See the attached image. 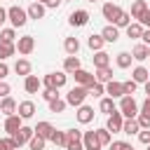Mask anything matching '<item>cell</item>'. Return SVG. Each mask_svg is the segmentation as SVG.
<instances>
[{
	"label": "cell",
	"instance_id": "91938a15",
	"mask_svg": "<svg viewBox=\"0 0 150 150\" xmlns=\"http://www.w3.org/2000/svg\"><path fill=\"white\" fill-rule=\"evenodd\" d=\"M148 59H150V47H148Z\"/></svg>",
	"mask_w": 150,
	"mask_h": 150
},
{
	"label": "cell",
	"instance_id": "ffe728a7",
	"mask_svg": "<svg viewBox=\"0 0 150 150\" xmlns=\"http://www.w3.org/2000/svg\"><path fill=\"white\" fill-rule=\"evenodd\" d=\"M138 131H141V127H138L136 117H124V122H122V134L134 136V134H138Z\"/></svg>",
	"mask_w": 150,
	"mask_h": 150
},
{
	"label": "cell",
	"instance_id": "30bf717a",
	"mask_svg": "<svg viewBox=\"0 0 150 150\" xmlns=\"http://www.w3.org/2000/svg\"><path fill=\"white\" fill-rule=\"evenodd\" d=\"M82 145H84V150H101L103 148L96 131H82Z\"/></svg>",
	"mask_w": 150,
	"mask_h": 150
},
{
	"label": "cell",
	"instance_id": "e575fe53",
	"mask_svg": "<svg viewBox=\"0 0 150 150\" xmlns=\"http://www.w3.org/2000/svg\"><path fill=\"white\" fill-rule=\"evenodd\" d=\"M49 141L54 143V145H66V131H59V129H54L52 134H49Z\"/></svg>",
	"mask_w": 150,
	"mask_h": 150
},
{
	"label": "cell",
	"instance_id": "11a10c76",
	"mask_svg": "<svg viewBox=\"0 0 150 150\" xmlns=\"http://www.w3.org/2000/svg\"><path fill=\"white\" fill-rule=\"evenodd\" d=\"M7 73H9L7 63H5V61H0V80H5V77H7Z\"/></svg>",
	"mask_w": 150,
	"mask_h": 150
},
{
	"label": "cell",
	"instance_id": "d6a6232c",
	"mask_svg": "<svg viewBox=\"0 0 150 150\" xmlns=\"http://www.w3.org/2000/svg\"><path fill=\"white\" fill-rule=\"evenodd\" d=\"M63 49H66V54H77L80 52V40L77 38H66L63 40Z\"/></svg>",
	"mask_w": 150,
	"mask_h": 150
},
{
	"label": "cell",
	"instance_id": "5b68a950",
	"mask_svg": "<svg viewBox=\"0 0 150 150\" xmlns=\"http://www.w3.org/2000/svg\"><path fill=\"white\" fill-rule=\"evenodd\" d=\"M14 45H16V52H19L21 56H28V54L35 49V38H33V35H23V38H19Z\"/></svg>",
	"mask_w": 150,
	"mask_h": 150
},
{
	"label": "cell",
	"instance_id": "4316f807",
	"mask_svg": "<svg viewBox=\"0 0 150 150\" xmlns=\"http://www.w3.org/2000/svg\"><path fill=\"white\" fill-rule=\"evenodd\" d=\"M96 82H101V84H105V82H110L112 80V68L110 66H105V68H96Z\"/></svg>",
	"mask_w": 150,
	"mask_h": 150
},
{
	"label": "cell",
	"instance_id": "f907efd6",
	"mask_svg": "<svg viewBox=\"0 0 150 150\" xmlns=\"http://www.w3.org/2000/svg\"><path fill=\"white\" fill-rule=\"evenodd\" d=\"M138 141H141L143 145H148V143H150V129H141V131H138Z\"/></svg>",
	"mask_w": 150,
	"mask_h": 150
},
{
	"label": "cell",
	"instance_id": "44dd1931",
	"mask_svg": "<svg viewBox=\"0 0 150 150\" xmlns=\"http://www.w3.org/2000/svg\"><path fill=\"white\" fill-rule=\"evenodd\" d=\"M0 112L7 117V115H14L16 112V101L12 98V96H5V98H0Z\"/></svg>",
	"mask_w": 150,
	"mask_h": 150
},
{
	"label": "cell",
	"instance_id": "9c48e42d",
	"mask_svg": "<svg viewBox=\"0 0 150 150\" xmlns=\"http://www.w3.org/2000/svg\"><path fill=\"white\" fill-rule=\"evenodd\" d=\"M33 134H35V129H33V127H23V124H21V129H19L16 134H12V138H14L16 148H21L23 143H28V141L33 138Z\"/></svg>",
	"mask_w": 150,
	"mask_h": 150
},
{
	"label": "cell",
	"instance_id": "d4e9b609",
	"mask_svg": "<svg viewBox=\"0 0 150 150\" xmlns=\"http://www.w3.org/2000/svg\"><path fill=\"white\" fill-rule=\"evenodd\" d=\"M131 56H134V61H138V63H143L145 59H148V45H136L134 49H131Z\"/></svg>",
	"mask_w": 150,
	"mask_h": 150
},
{
	"label": "cell",
	"instance_id": "4dcf8cb0",
	"mask_svg": "<svg viewBox=\"0 0 150 150\" xmlns=\"http://www.w3.org/2000/svg\"><path fill=\"white\" fill-rule=\"evenodd\" d=\"M33 129H35V134H38V136H42V138H49V134L54 131L52 122H38V124H35Z\"/></svg>",
	"mask_w": 150,
	"mask_h": 150
},
{
	"label": "cell",
	"instance_id": "ba28073f",
	"mask_svg": "<svg viewBox=\"0 0 150 150\" xmlns=\"http://www.w3.org/2000/svg\"><path fill=\"white\" fill-rule=\"evenodd\" d=\"M101 14H103V19H108L110 23H115V21H117V16L122 14V7H120V5H115V2H105V5L101 7Z\"/></svg>",
	"mask_w": 150,
	"mask_h": 150
},
{
	"label": "cell",
	"instance_id": "e0dca14e",
	"mask_svg": "<svg viewBox=\"0 0 150 150\" xmlns=\"http://www.w3.org/2000/svg\"><path fill=\"white\" fill-rule=\"evenodd\" d=\"M45 12H47V7H45V5L40 2V0L30 2V5H28V9H26L28 19H42V16H45Z\"/></svg>",
	"mask_w": 150,
	"mask_h": 150
},
{
	"label": "cell",
	"instance_id": "94428289",
	"mask_svg": "<svg viewBox=\"0 0 150 150\" xmlns=\"http://www.w3.org/2000/svg\"><path fill=\"white\" fill-rule=\"evenodd\" d=\"M87 2H96V0H87Z\"/></svg>",
	"mask_w": 150,
	"mask_h": 150
},
{
	"label": "cell",
	"instance_id": "c3c4849f",
	"mask_svg": "<svg viewBox=\"0 0 150 150\" xmlns=\"http://www.w3.org/2000/svg\"><path fill=\"white\" fill-rule=\"evenodd\" d=\"M56 96H59V89H42V98H45L47 103H49L52 98H56Z\"/></svg>",
	"mask_w": 150,
	"mask_h": 150
},
{
	"label": "cell",
	"instance_id": "603a6c76",
	"mask_svg": "<svg viewBox=\"0 0 150 150\" xmlns=\"http://www.w3.org/2000/svg\"><path fill=\"white\" fill-rule=\"evenodd\" d=\"M77 68H82V66H80L77 54H68V56H66V61H63V73H70V75H73Z\"/></svg>",
	"mask_w": 150,
	"mask_h": 150
},
{
	"label": "cell",
	"instance_id": "f35d334b",
	"mask_svg": "<svg viewBox=\"0 0 150 150\" xmlns=\"http://www.w3.org/2000/svg\"><path fill=\"white\" fill-rule=\"evenodd\" d=\"M87 91H89V96H103V94H105V84L94 82V84H89V87H87Z\"/></svg>",
	"mask_w": 150,
	"mask_h": 150
},
{
	"label": "cell",
	"instance_id": "680465c9",
	"mask_svg": "<svg viewBox=\"0 0 150 150\" xmlns=\"http://www.w3.org/2000/svg\"><path fill=\"white\" fill-rule=\"evenodd\" d=\"M145 96H148V98H150V80H148V82H145Z\"/></svg>",
	"mask_w": 150,
	"mask_h": 150
},
{
	"label": "cell",
	"instance_id": "83f0119b",
	"mask_svg": "<svg viewBox=\"0 0 150 150\" xmlns=\"http://www.w3.org/2000/svg\"><path fill=\"white\" fill-rule=\"evenodd\" d=\"M16 45L14 42H0V61H7L9 56H14Z\"/></svg>",
	"mask_w": 150,
	"mask_h": 150
},
{
	"label": "cell",
	"instance_id": "ab89813d",
	"mask_svg": "<svg viewBox=\"0 0 150 150\" xmlns=\"http://www.w3.org/2000/svg\"><path fill=\"white\" fill-rule=\"evenodd\" d=\"M96 136H98V141H101V145H110V141H112V134L103 127V129H96Z\"/></svg>",
	"mask_w": 150,
	"mask_h": 150
},
{
	"label": "cell",
	"instance_id": "484cf974",
	"mask_svg": "<svg viewBox=\"0 0 150 150\" xmlns=\"http://www.w3.org/2000/svg\"><path fill=\"white\" fill-rule=\"evenodd\" d=\"M14 73L16 75H30V61L28 59H16V63H14Z\"/></svg>",
	"mask_w": 150,
	"mask_h": 150
},
{
	"label": "cell",
	"instance_id": "7402d4cb",
	"mask_svg": "<svg viewBox=\"0 0 150 150\" xmlns=\"http://www.w3.org/2000/svg\"><path fill=\"white\" fill-rule=\"evenodd\" d=\"M91 61H94V66H96V68H105V66H110V54H108V52H103V49H98V52H94Z\"/></svg>",
	"mask_w": 150,
	"mask_h": 150
},
{
	"label": "cell",
	"instance_id": "277c9868",
	"mask_svg": "<svg viewBox=\"0 0 150 150\" xmlns=\"http://www.w3.org/2000/svg\"><path fill=\"white\" fill-rule=\"evenodd\" d=\"M66 80H68L66 73H47V75L42 77V87H45V89H61V87L66 84Z\"/></svg>",
	"mask_w": 150,
	"mask_h": 150
},
{
	"label": "cell",
	"instance_id": "681fc988",
	"mask_svg": "<svg viewBox=\"0 0 150 150\" xmlns=\"http://www.w3.org/2000/svg\"><path fill=\"white\" fill-rule=\"evenodd\" d=\"M66 150H84V145H82V141H66V145H63Z\"/></svg>",
	"mask_w": 150,
	"mask_h": 150
},
{
	"label": "cell",
	"instance_id": "7bdbcfd3",
	"mask_svg": "<svg viewBox=\"0 0 150 150\" xmlns=\"http://www.w3.org/2000/svg\"><path fill=\"white\" fill-rule=\"evenodd\" d=\"M136 122H138V127H141V129H150V115L138 112V115H136Z\"/></svg>",
	"mask_w": 150,
	"mask_h": 150
},
{
	"label": "cell",
	"instance_id": "f5cc1de1",
	"mask_svg": "<svg viewBox=\"0 0 150 150\" xmlns=\"http://www.w3.org/2000/svg\"><path fill=\"white\" fill-rule=\"evenodd\" d=\"M138 112H145V115H150V98L145 96V101L138 105Z\"/></svg>",
	"mask_w": 150,
	"mask_h": 150
},
{
	"label": "cell",
	"instance_id": "6da1fadb",
	"mask_svg": "<svg viewBox=\"0 0 150 150\" xmlns=\"http://www.w3.org/2000/svg\"><path fill=\"white\" fill-rule=\"evenodd\" d=\"M7 19H9L12 28H21V26H26V21H28V14H26V9H23V7H19V5H12V7L7 9Z\"/></svg>",
	"mask_w": 150,
	"mask_h": 150
},
{
	"label": "cell",
	"instance_id": "bcb514c9",
	"mask_svg": "<svg viewBox=\"0 0 150 150\" xmlns=\"http://www.w3.org/2000/svg\"><path fill=\"white\" fill-rule=\"evenodd\" d=\"M131 145L127 141H110V150H129Z\"/></svg>",
	"mask_w": 150,
	"mask_h": 150
},
{
	"label": "cell",
	"instance_id": "8d00e7d4",
	"mask_svg": "<svg viewBox=\"0 0 150 150\" xmlns=\"http://www.w3.org/2000/svg\"><path fill=\"white\" fill-rule=\"evenodd\" d=\"M129 23H131V14H129V12H124V9H122V14H120V16H117V21H115V23H112V26H117V28H127V26H129Z\"/></svg>",
	"mask_w": 150,
	"mask_h": 150
},
{
	"label": "cell",
	"instance_id": "be15d7a7",
	"mask_svg": "<svg viewBox=\"0 0 150 150\" xmlns=\"http://www.w3.org/2000/svg\"><path fill=\"white\" fill-rule=\"evenodd\" d=\"M148 150H150V143H148Z\"/></svg>",
	"mask_w": 150,
	"mask_h": 150
},
{
	"label": "cell",
	"instance_id": "f1b7e54d",
	"mask_svg": "<svg viewBox=\"0 0 150 150\" xmlns=\"http://www.w3.org/2000/svg\"><path fill=\"white\" fill-rule=\"evenodd\" d=\"M145 9H148V2H145V0H134V2H131V12H129V14H131V19H138Z\"/></svg>",
	"mask_w": 150,
	"mask_h": 150
},
{
	"label": "cell",
	"instance_id": "7a4b0ae2",
	"mask_svg": "<svg viewBox=\"0 0 150 150\" xmlns=\"http://www.w3.org/2000/svg\"><path fill=\"white\" fill-rule=\"evenodd\" d=\"M87 96H89L87 87H82V84H75V87H73V89L66 94V103L77 108V105H82V103H84V98H87Z\"/></svg>",
	"mask_w": 150,
	"mask_h": 150
},
{
	"label": "cell",
	"instance_id": "7c38bea8",
	"mask_svg": "<svg viewBox=\"0 0 150 150\" xmlns=\"http://www.w3.org/2000/svg\"><path fill=\"white\" fill-rule=\"evenodd\" d=\"M16 115H19L21 120H30V117L35 115V103H33V101H21V103H16Z\"/></svg>",
	"mask_w": 150,
	"mask_h": 150
},
{
	"label": "cell",
	"instance_id": "f6af8a7d",
	"mask_svg": "<svg viewBox=\"0 0 150 150\" xmlns=\"http://www.w3.org/2000/svg\"><path fill=\"white\" fill-rule=\"evenodd\" d=\"M136 21H138L143 28H150V7H148V9H145V12H143V14H141Z\"/></svg>",
	"mask_w": 150,
	"mask_h": 150
},
{
	"label": "cell",
	"instance_id": "9a60e30c",
	"mask_svg": "<svg viewBox=\"0 0 150 150\" xmlns=\"http://www.w3.org/2000/svg\"><path fill=\"white\" fill-rule=\"evenodd\" d=\"M105 94H108L110 98H122V96H124V87H122V82H117V80L105 82Z\"/></svg>",
	"mask_w": 150,
	"mask_h": 150
},
{
	"label": "cell",
	"instance_id": "f546056e",
	"mask_svg": "<svg viewBox=\"0 0 150 150\" xmlns=\"http://www.w3.org/2000/svg\"><path fill=\"white\" fill-rule=\"evenodd\" d=\"M98 110H101V112H105V115L115 112V110H117V105H115V98H110V96L101 98V103H98Z\"/></svg>",
	"mask_w": 150,
	"mask_h": 150
},
{
	"label": "cell",
	"instance_id": "836d02e7",
	"mask_svg": "<svg viewBox=\"0 0 150 150\" xmlns=\"http://www.w3.org/2000/svg\"><path fill=\"white\" fill-rule=\"evenodd\" d=\"M131 61H134L131 52H120V54H117V66H120V68H129Z\"/></svg>",
	"mask_w": 150,
	"mask_h": 150
},
{
	"label": "cell",
	"instance_id": "1f68e13d",
	"mask_svg": "<svg viewBox=\"0 0 150 150\" xmlns=\"http://www.w3.org/2000/svg\"><path fill=\"white\" fill-rule=\"evenodd\" d=\"M87 45H89V49H91V52H98V49H103L105 40H103V38H101V33H98V35H89V38H87Z\"/></svg>",
	"mask_w": 150,
	"mask_h": 150
},
{
	"label": "cell",
	"instance_id": "60d3db41",
	"mask_svg": "<svg viewBox=\"0 0 150 150\" xmlns=\"http://www.w3.org/2000/svg\"><path fill=\"white\" fill-rule=\"evenodd\" d=\"M45 141H47V138H42V136H38V134H33V138L28 141V148H30V150H42V148H45Z\"/></svg>",
	"mask_w": 150,
	"mask_h": 150
},
{
	"label": "cell",
	"instance_id": "b9f144b4",
	"mask_svg": "<svg viewBox=\"0 0 150 150\" xmlns=\"http://www.w3.org/2000/svg\"><path fill=\"white\" fill-rule=\"evenodd\" d=\"M0 150H19V148H16L14 138H12V136H7V138H0Z\"/></svg>",
	"mask_w": 150,
	"mask_h": 150
},
{
	"label": "cell",
	"instance_id": "74e56055",
	"mask_svg": "<svg viewBox=\"0 0 150 150\" xmlns=\"http://www.w3.org/2000/svg\"><path fill=\"white\" fill-rule=\"evenodd\" d=\"M0 42H16L14 28H2V30H0Z\"/></svg>",
	"mask_w": 150,
	"mask_h": 150
},
{
	"label": "cell",
	"instance_id": "6f0895ef",
	"mask_svg": "<svg viewBox=\"0 0 150 150\" xmlns=\"http://www.w3.org/2000/svg\"><path fill=\"white\" fill-rule=\"evenodd\" d=\"M5 21H7V9H5V7H0V26H2Z\"/></svg>",
	"mask_w": 150,
	"mask_h": 150
},
{
	"label": "cell",
	"instance_id": "e7e4bbea",
	"mask_svg": "<svg viewBox=\"0 0 150 150\" xmlns=\"http://www.w3.org/2000/svg\"><path fill=\"white\" fill-rule=\"evenodd\" d=\"M129 150H134V148H129Z\"/></svg>",
	"mask_w": 150,
	"mask_h": 150
},
{
	"label": "cell",
	"instance_id": "ee69618b",
	"mask_svg": "<svg viewBox=\"0 0 150 150\" xmlns=\"http://www.w3.org/2000/svg\"><path fill=\"white\" fill-rule=\"evenodd\" d=\"M66 141H82V131L80 129H68L66 131Z\"/></svg>",
	"mask_w": 150,
	"mask_h": 150
},
{
	"label": "cell",
	"instance_id": "8992f818",
	"mask_svg": "<svg viewBox=\"0 0 150 150\" xmlns=\"http://www.w3.org/2000/svg\"><path fill=\"white\" fill-rule=\"evenodd\" d=\"M89 12L87 9H75V12H70V16H68V23L70 26H75V28H80V26H87L89 23Z\"/></svg>",
	"mask_w": 150,
	"mask_h": 150
},
{
	"label": "cell",
	"instance_id": "2e32d148",
	"mask_svg": "<svg viewBox=\"0 0 150 150\" xmlns=\"http://www.w3.org/2000/svg\"><path fill=\"white\" fill-rule=\"evenodd\" d=\"M75 117H77V122L80 124H89L91 120H94V108H89V105H77V112H75Z\"/></svg>",
	"mask_w": 150,
	"mask_h": 150
},
{
	"label": "cell",
	"instance_id": "816d5d0a",
	"mask_svg": "<svg viewBox=\"0 0 150 150\" xmlns=\"http://www.w3.org/2000/svg\"><path fill=\"white\" fill-rule=\"evenodd\" d=\"M9 91H12V87L5 82V80H0V98H5V96H9Z\"/></svg>",
	"mask_w": 150,
	"mask_h": 150
},
{
	"label": "cell",
	"instance_id": "9f6ffc18",
	"mask_svg": "<svg viewBox=\"0 0 150 150\" xmlns=\"http://www.w3.org/2000/svg\"><path fill=\"white\" fill-rule=\"evenodd\" d=\"M40 2H42L45 7H59V5H61V0H40Z\"/></svg>",
	"mask_w": 150,
	"mask_h": 150
},
{
	"label": "cell",
	"instance_id": "d590c367",
	"mask_svg": "<svg viewBox=\"0 0 150 150\" xmlns=\"http://www.w3.org/2000/svg\"><path fill=\"white\" fill-rule=\"evenodd\" d=\"M66 105H68V103H66L63 98H59V96L49 101V110H52V112H63V110H66Z\"/></svg>",
	"mask_w": 150,
	"mask_h": 150
},
{
	"label": "cell",
	"instance_id": "4fadbf2b",
	"mask_svg": "<svg viewBox=\"0 0 150 150\" xmlns=\"http://www.w3.org/2000/svg\"><path fill=\"white\" fill-rule=\"evenodd\" d=\"M23 89H26L28 94H38V91L42 89V80H40L38 75H26V77H23Z\"/></svg>",
	"mask_w": 150,
	"mask_h": 150
},
{
	"label": "cell",
	"instance_id": "d6986e66",
	"mask_svg": "<svg viewBox=\"0 0 150 150\" xmlns=\"http://www.w3.org/2000/svg\"><path fill=\"white\" fill-rule=\"evenodd\" d=\"M101 38H103L105 42H117V40H120V28L112 26V23H108V26L101 30Z\"/></svg>",
	"mask_w": 150,
	"mask_h": 150
},
{
	"label": "cell",
	"instance_id": "cb8c5ba5",
	"mask_svg": "<svg viewBox=\"0 0 150 150\" xmlns=\"http://www.w3.org/2000/svg\"><path fill=\"white\" fill-rule=\"evenodd\" d=\"M124 30H127V38H131V40H141V35H143V26L138 21H131Z\"/></svg>",
	"mask_w": 150,
	"mask_h": 150
},
{
	"label": "cell",
	"instance_id": "5bb4252c",
	"mask_svg": "<svg viewBox=\"0 0 150 150\" xmlns=\"http://www.w3.org/2000/svg\"><path fill=\"white\" fill-rule=\"evenodd\" d=\"M21 124H23V120H21V117H19L16 112H14V115H7V117H5V131H7L9 136H12V134H16V131L21 129Z\"/></svg>",
	"mask_w": 150,
	"mask_h": 150
},
{
	"label": "cell",
	"instance_id": "db71d44e",
	"mask_svg": "<svg viewBox=\"0 0 150 150\" xmlns=\"http://www.w3.org/2000/svg\"><path fill=\"white\" fill-rule=\"evenodd\" d=\"M141 40H143V45H148V47H150V28H143V35H141Z\"/></svg>",
	"mask_w": 150,
	"mask_h": 150
},
{
	"label": "cell",
	"instance_id": "8fae6325",
	"mask_svg": "<svg viewBox=\"0 0 150 150\" xmlns=\"http://www.w3.org/2000/svg\"><path fill=\"white\" fill-rule=\"evenodd\" d=\"M73 77H75V82H77V84H82V87H89V84H94V82H96L94 73H89V70H84V68H77V70L73 73Z\"/></svg>",
	"mask_w": 150,
	"mask_h": 150
},
{
	"label": "cell",
	"instance_id": "52a82bcc",
	"mask_svg": "<svg viewBox=\"0 0 150 150\" xmlns=\"http://www.w3.org/2000/svg\"><path fill=\"white\" fill-rule=\"evenodd\" d=\"M122 122H124V115H122L120 110H115V112H110V115H108L105 129H108L110 134H117V131H122Z\"/></svg>",
	"mask_w": 150,
	"mask_h": 150
},
{
	"label": "cell",
	"instance_id": "6125c7cd",
	"mask_svg": "<svg viewBox=\"0 0 150 150\" xmlns=\"http://www.w3.org/2000/svg\"><path fill=\"white\" fill-rule=\"evenodd\" d=\"M61 2H68V0H61Z\"/></svg>",
	"mask_w": 150,
	"mask_h": 150
},
{
	"label": "cell",
	"instance_id": "ac0fdd59",
	"mask_svg": "<svg viewBox=\"0 0 150 150\" xmlns=\"http://www.w3.org/2000/svg\"><path fill=\"white\" fill-rule=\"evenodd\" d=\"M131 80H134L136 84H145V82L150 80V70H148L145 66H136V68L131 70Z\"/></svg>",
	"mask_w": 150,
	"mask_h": 150
},
{
	"label": "cell",
	"instance_id": "3957f363",
	"mask_svg": "<svg viewBox=\"0 0 150 150\" xmlns=\"http://www.w3.org/2000/svg\"><path fill=\"white\" fill-rule=\"evenodd\" d=\"M124 117H136L138 115V103H136V98L131 96V94H124L122 98H120V108H117Z\"/></svg>",
	"mask_w": 150,
	"mask_h": 150
},
{
	"label": "cell",
	"instance_id": "7dc6e473",
	"mask_svg": "<svg viewBox=\"0 0 150 150\" xmlns=\"http://www.w3.org/2000/svg\"><path fill=\"white\" fill-rule=\"evenodd\" d=\"M122 87H124V94H131V96H134V91H136L138 84H136L134 80H127V82H122Z\"/></svg>",
	"mask_w": 150,
	"mask_h": 150
}]
</instances>
